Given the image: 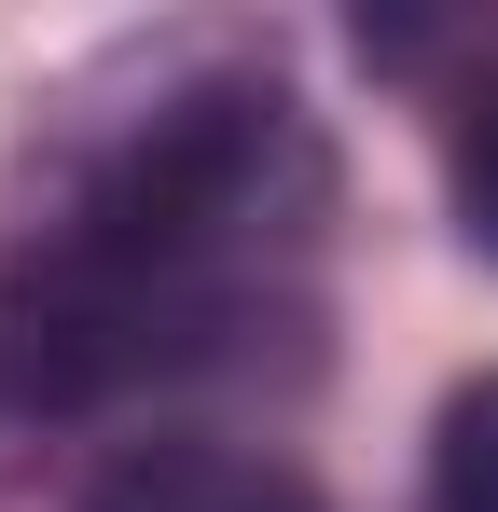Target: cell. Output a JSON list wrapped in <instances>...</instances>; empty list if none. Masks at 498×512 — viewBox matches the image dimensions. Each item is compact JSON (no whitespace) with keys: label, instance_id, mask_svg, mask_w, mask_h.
I'll return each instance as SVG.
<instances>
[{"label":"cell","instance_id":"obj_1","mask_svg":"<svg viewBox=\"0 0 498 512\" xmlns=\"http://www.w3.org/2000/svg\"><path fill=\"white\" fill-rule=\"evenodd\" d=\"M332 153L263 70L153 84L0 250V416L263 374L319 319Z\"/></svg>","mask_w":498,"mask_h":512},{"label":"cell","instance_id":"obj_2","mask_svg":"<svg viewBox=\"0 0 498 512\" xmlns=\"http://www.w3.org/2000/svg\"><path fill=\"white\" fill-rule=\"evenodd\" d=\"M70 512H332L277 443H222V429H153L125 443Z\"/></svg>","mask_w":498,"mask_h":512},{"label":"cell","instance_id":"obj_3","mask_svg":"<svg viewBox=\"0 0 498 512\" xmlns=\"http://www.w3.org/2000/svg\"><path fill=\"white\" fill-rule=\"evenodd\" d=\"M443 194H457V236L498 263V42H485V70L443 97Z\"/></svg>","mask_w":498,"mask_h":512},{"label":"cell","instance_id":"obj_4","mask_svg":"<svg viewBox=\"0 0 498 512\" xmlns=\"http://www.w3.org/2000/svg\"><path fill=\"white\" fill-rule=\"evenodd\" d=\"M429 512H498V374L429 416Z\"/></svg>","mask_w":498,"mask_h":512}]
</instances>
